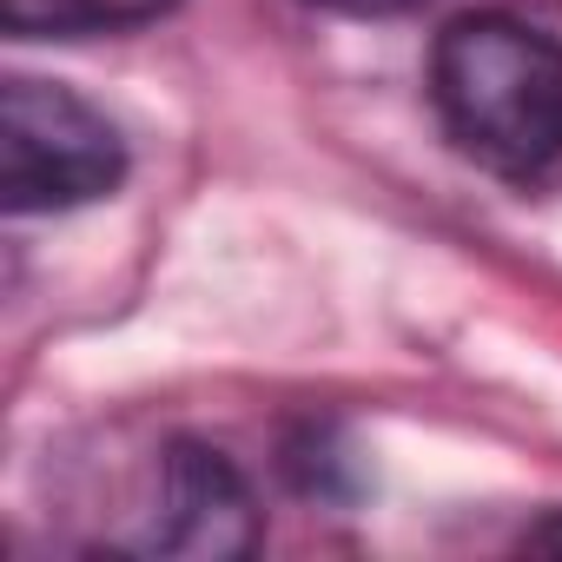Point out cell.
Listing matches in <instances>:
<instances>
[{"label":"cell","mask_w":562,"mask_h":562,"mask_svg":"<svg viewBox=\"0 0 562 562\" xmlns=\"http://www.w3.org/2000/svg\"><path fill=\"white\" fill-rule=\"evenodd\" d=\"M430 100L443 133L503 179L562 166V41L509 21L463 14L430 47Z\"/></svg>","instance_id":"6da1fadb"},{"label":"cell","mask_w":562,"mask_h":562,"mask_svg":"<svg viewBox=\"0 0 562 562\" xmlns=\"http://www.w3.org/2000/svg\"><path fill=\"white\" fill-rule=\"evenodd\" d=\"M126 179L120 126L60 80L14 74L0 87V205L8 212H74Z\"/></svg>","instance_id":"7a4b0ae2"},{"label":"cell","mask_w":562,"mask_h":562,"mask_svg":"<svg viewBox=\"0 0 562 562\" xmlns=\"http://www.w3.org/2000/svg\"><path fill=\"white\" fill-rule=\"evenodd\" d=\"M139 549L212 555V562L258 549V509H251L245 476L205 443H172L159 457V509H153V529L139 536Z\"/></svg>","instance_id":"3957f363"},{"label":"cell","mask_w":562,"mask_h":562,"mask_svg":"<svg viewBox=\"0 0 562 562\" xmlns=\"http://www.w3.org/2000/svg\"><path fill=\"white\" fill-rule=\"evenodd\" d=\"M172 0H0V21L21 41H80V34H120L146 27Z\"/></svg>","instance_id":"277c9868"},{"label":"cell","mask_w":562,"mask_h":562,"mask_svg":"<svg viewBox=\"0 0 562 562\" xmlns=\"http://www.w3.org/2000/svg\"><path fill=\"white\" fill-rule=\"evenodd\" d=\"M529 549H562V516H549V522H536L529 536H522Z\"/></svg>","instance_id":"5b68a950"},{"label":"cell","mask_w":562,"mask_h":562,"mask_svg":"<svg viewBox=\"0 0 562 562\" xmlns=\"http://www.w3.org/2000/svg\"><path fill=\"white\" fill-rule=\"evenodd\" d=\"M338 8H404V0H338Z\"/></svg>","instance_id":"8992f818"}]
</instances>
